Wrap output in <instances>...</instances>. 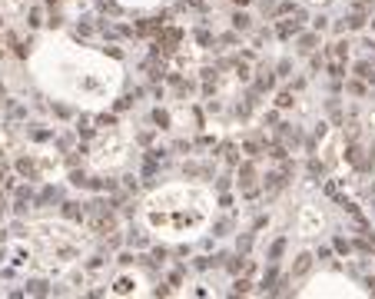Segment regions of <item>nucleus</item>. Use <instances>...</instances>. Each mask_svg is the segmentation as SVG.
<instances>
[{
	"instance_id": "obj_14",
	"label": "nucleus",
	"mask_w": 375,
	"mask_h": 299,
	"mask_svg": "<svg viewBox=\"0 0 375 299\" xmlns=\"http://www.w3.org/2000/svg\"><path fill=\"white\" fill-rule=\"evenodd\" d=\"M335 249H339V253H349V249H352V246L345 243V239H335Z\"/></svg>"
},
{
	"instance_id": "obj_3",
	"label": "nucleus",
	"mask_w": 375,
	"mask_h": 299,
	"mask_svg": "<svg viewBox=\"0 0 375 299\" xmlns=\"http://www.w3.org/2000/svg\"><path fill=\"white\" fill-rule=\"evenodd\" d=\"M302 20H306L302 13H296V20H282V23H279V37H282V40H289L292 33H299V27H302Z\"/></svg>"
},
{
	"instance_id": "obj_1",
	"label": "nucleus",
	"mask_w": 375,
	"mask_h": 299,
	"mask_svg": "<svg viewBox=\"0 0 375 299\" xmlns=\"http://www.w3.org/2000/svg\"><path fill=\"white\" fill-rule=\"evenodd\" d=\"M179 37H183V30H176V27H169V30L160 33V40H156V50H163V54H173L179 44Z\"/></svg>"
},
{
	"instance_id": "obj_10",
	"label": "nucleus",
	"mask_w": 375,
	"mask_h": 299,
	"mask_svg": "<svg viewBox=\"0 0 375 299\" xmlns=\"http://www.w3.org/2000/svg\"><path fill=\"white\" fill-rule=\"evenodd\" d=\"M232 23H236L239 30H246V27H249V17H246V13H236V17H232Z\"/></svg>"
},
{
	"instance_id": "obj_7",
	"label": "nucleus",
	"mask_w": 375,
	"mask_h": 299,
	"mask_svg": "<svg viewBox=\"0 0 375 299\" xmlns=\"http://www.w3.org/2000/svg\"><path fill=\"white\" fill-rule=\"evenodd\" d=\"M282 249H286V239H276V243H272V249H269V259L276 263L279 256H282Z\"/></svg>"
},
{
	"instance_id": "obj_9",
	"label": "nucleus",
	"mask_w": 375,
	"mask_h": 299,
	"mask_svg": "<svg viewBox=\"0 0 375 299\" xmlns=\"http://www.w3.org/2000/svg\"><path fill=\"white\" fill-rule=\"evenodd\" d=\"M299 44H302V50H306V54H309L312 47H316V37H312V33H306V37H302V40H299Z\"/></svg>"
},
{
	"instance_id": "obj_8",
	"label": "nucleus",
	"mask_w": 375,
	"mask_h": 299,
	"mask_svg": "<svg viewBox=\"0 0 375 299\" xmlns=\"http://www.w3.org/2000/svg\"><path fill=\"white\" fill-rule=\"evenodd\" d=\"M282 183H286V179L279 177V173H272V177H266V186H269V189H282Z\"/></svg>"
},
{
	"instance_id": "obj_12",
	"label": "nucleus",
	"mask_w": 375,
	"mask_h": 299,
	"mask_svg": "<svg viewBox=\"0 0 375 299\" xmlns=\"http://www.w3.org/2000/svg\"><path fill=\"white\" fill-rule=\"evenodd\" d=\"M153 120L160 123V126H166V123H169V117H166V110H156V113H153Z\"/></svg>"
},
{
	"instance_id": "obj_13",
	"label": "nucleus",
	"mask_w": 375,
	"mask_h": 299,
	"mask_svg": "<svg viewBox=\"0 0 375 299\" xmlns=\"http://www.w3.org/2000/svg\"><path fill=\"white\" fill-rule=\"evenodd\" d=\"M236 293H249V279H236Z\"/></svg>"
},
{
	"instance_id": "obj_4",
	"label": "nucleus",
	"mask_w": 375,
	"mask_h": 299,
	"mask_svg": "<svg viewBox=\"0 0 375 299\" xmlns=\"http://www.w3.org/2000/svg\"><path fill=\"white\" fill-rule=\"evenodd\" d=\"M17 173H20V177H27V179H37V177H40V173H37V163H33L30 156L17 160Z\"/></svg>"
},
{
	"instance_id": "obj_11",
	"label": "nucleus",
	"mask_w": 375,
	"mask_h": 299,
	"mask_svg": "<svg viewBox=\"0 0 375 299\" xmlns=\"http://www.w3.org/2000/svg\"><path fill=\"white\" fill-rule=\"evenodd\" d=\"M362 23H365V17H362V13H352V17H349V27H352V30H359Z\"/></svg>"
},
{
	"instance_id": "obj_15",
	"label": "nucleus",
	"mask_w": 375,
	"mask_h": 299,
	"mask_svg": "<svg viewBox=\"0 0 375 299\" xmlns=\"http://www.w3.org/2000/svg\"><path fill=\"white\" fill-rule=\"evenodd\" d=\"M372 163H375V153H372Z\"/></svg>"
},
{
	"instance_id": "obj_2",
	"label": "nucleus",
	"mask_w": 375,
	"mask_h": 299,
	"mask_svg": "<svg viewBox=\"0 0 375 299\" xmlns=\"http://www.w3.org/2000/svg\"><path fill=\"white\" fill-rule=\"evenodd\" d=\"M309 269H312V253H299L296 256V266H292V279H302Z\"/></svg>"
},
{
	"instance_id": "obj_5",
	"label": "nucleus",
	"mask_w": 375,
	"mask_h": 299,
	"mask_svg": "<svg viewBox=\"0 0 375 299\" xmlns=\"http://www.w3.org/2000/svg\"><path fill=\"white\" fill-rule=\"evenodd\" d=\"M63 216L66 220H83V206H77V203H63Z\"/></svg>"
},
{
	"instance_id": "obj_6",
	"label": "nucleus",
	"mask_w": 375,
	"mask_h": 299,
	"mask_svg": "<svg viewBox=\"0 0 375 299\" xmlns=\"http://www.w3.org/2000/svg\"><path fill=\"white\" fill-rule=\"evenodd\" d=\"M136 30L143 33V37H150V33H156V30H163V20H143Z\"/></svg>"
}]
</instances>
